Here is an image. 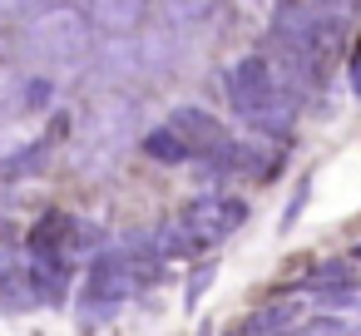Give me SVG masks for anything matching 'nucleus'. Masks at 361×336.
<instances>
[{
    "label": "nucleus",
    "mask_w": 361,
    "mask_h": 336,
    "mask_svg": "<svg viewBox=\"0 0 361 336\" xmlns=\"http://www.w3.org/2000/svg\"><path fill=\"white\" fill-rule=\"evenodd\" d=\"M228 99L233 109L267 129V134H282L292 124V109H297V94H292V80L282 75V65L272 55H247L228 70Z\"/></svg>",
    "instance_id": "nucleus-1"
},
{
    "label": "nucleus",
    "mask_w": 361,
    "mask_h": 336,
    "mask_svg": "<svg viewBox=\"0 0 361 336\" xmlns=\"http://www.w3.org/2000/svg\"><path fill=\"white\" fill-rule=\"evenodd\" d=\"M134 292V272L124 252H99L85 272V316H109V306H119Z\"/></svg>",
    "instance_id": "nucleus-4"
},
{
    "label": "nucleus",
    "mask_w": 361,
    "mask_h": 336,
    "mask_svg": "<svg viewBox=\"0 0 361 336\" xmlns=\"http://www.w3.org/2000/svg\"><path fill=\"white\" fill-rule=\"evenodd\" d=\"M85 20H99V25H119L114 35H129V25L139 20V6H94Z\"/></svg>",
    "instance_id": "nucleus-10"
},
{
    "label": "nucleus",
    "mask_w": 361,
    "mask_h": 336,
    "mask_svg": "<svg viewBox=\"0 0 361 336\" xmlns=\"http://www.w3.org/2000/svg\"><path fill=\"white\" fill-rule=\"evenodd\" d=\"M11 89H16V70H11V60H0V104L11 99Z\"/></svg>",
    "instance_id": "nucleus-12"
},
{
    "label": "nucleus",
    "mask_w": 361,
    "mask_h": 336,
    "mask_svg": "<svg viewBox=\"0 0 361 336\" xmlns=\"http://www.w3.org/2000/svg\"><path fill=\"white\" fill-rule=\"evenodd\" d=\"M75 218L70 213H45L40 223H35V232H30V252L35 257H65L70 247H75Z\"/></svg>",
    "instance_id": "nucleus-6"
},
{
    "label": "nucleus",
    "mask_w": 361,
    "mask_h": 336,
    "mask_svg": "<svg viewBox=\"0 0 361 336\" xmlns=\"http://www.w3.org/2000/svg\"><path fill=\"white\" fill-rule=\"evenodd\" d=\"M302 321V306H292V301H272V306H262L247 326H243V336H282V331H292Z\"/></svg>",
    "instance_id": "nucleus-7"
},
{
    "label": "nucleus",
    "mask_w": 361,
    "mask_h": 336,
    "mask_svg": "<svg viewBox=\"0 0 361 336\" xmlns=\"http://www.w3.org/2000/svg\"><path fill=\"white\" fill-rule=\"evenodd\" d=\"M154 163H188L193 154H188V144L173 134V129H154V134H144V144H139Z\"/></svg>",
    "instance_id": "nucleus-9"
},
{
    "label": "nucleus",
    "mask_w": 361,
    "mask_h": 336,
    "mask_svg": "<svg viewBox=\"0 0 361 336\" xmlns=\"http://www.w3.org/2000/svg\"><path fill=\"white\" fill-rule=\"evenodd\" d=\"M25 45L35 50L40 65L70 70V65H80L85 50H90V20H85V11H75V6L35 11V25L25 30Z\"/></svg>",
    "instance_id": "nucleus-2"
},
{
    "label": "nucleus",
    "mask_w": 361,
    "mask_h": 336,
    "mask_svg": "<svg viewBox=\"0 0 361 336\" xmlns=\"http://www.w3.org/2000/svg\"><path fill=\"white\" fill-rule=\"evenodd\" d=\"M30 282H35V297L60 301V297H65V282H70V262H65V257H35Z\"/></svg>",
    "instance_id": "nucleus-8"
},
{
    "label": "nucleus",
    "mask_w": 361,
    "mask_h": 336,
    "mask_svg": "<svg viewBox=\"0 0 361 336\" xmlns=\"http://www.w3.org/2000/svg\"><path fill=\"white\" fill-rule=\"evenodd\" d=\"M45 158H50V139H40V144L20 149V158H11V163H6V173H11V178H25V173H35Z\"/></svg>",
    "instance_id": "nucleus-11"
},
{
    "label": "nucleus",
    "mask_w": 361,
    "mask_h": 336,
    "mask_svg": "<svg viewBox=\"0 0 361 336\" xmlns=\"http://www.w3.org/2000/svg\"><path fill=\"white\" fill-rule=\"evenodd\" d=\"M243 223H247V198H233V193H203V198H193V203L183 208V218H178V228H183L198 247L233 237Z\"/></svg>",
    "instance_id": "nucleus-3"
},
{
    "label": "nucleus",
    "mask_w": 361,
    "mask_h": 336,
    "mask_svg": "<svg viewBox=\"0 0 361 336\" xmlns=\"http://www.w3.org/2000/svg\"><path fill=\"white\" fill-rule=\"evenodd\" d=\"M169 129L188 144V154H208V149H223V144H228L223 129H218V119H208L203 109H178Z\"/></svg>",
    "instance_id": "nucleus-5"
}]
</instances>
